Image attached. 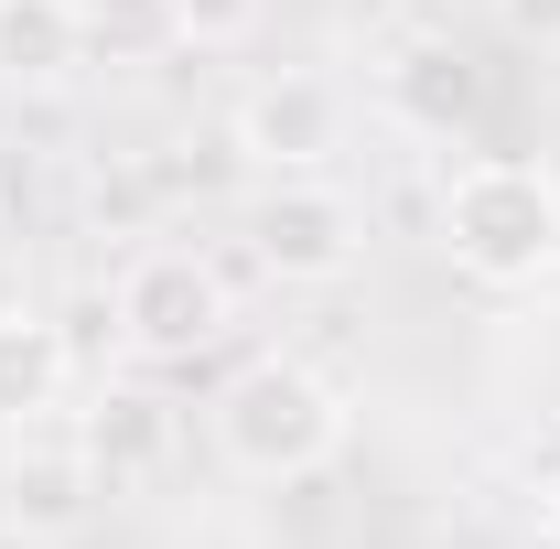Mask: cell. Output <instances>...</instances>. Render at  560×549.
Listing matches in <instances>:
<instances>
[{"instance_id":"1","label":"cell","mask_w":560,"mask_h":549,"mask_svg":"<svg viewBox=\"0 0 560 549\" xmlns=\"http://www.w3.org/2000/svg\"><path fill=\"white\" fill-rule=\"evenodd\" d=\"M442 259L475 291H550L560 280V173L528 151H475L442 173Z\"/></svg>"},{"instance_id":"13","label":"cell","mask_w":560,"mask_h":549,"mask_svg":"<svg viewBox=\"0 0 560 549\" xmlns=\"http://www.w3.org/2000/svg\"><path fill=\"white\" fill-rule=\"evenodd\" d=\"M495 33L506 44H528V55H560V0H486Z\"/></svg>"},{"instance_id":"7","label":"cell","mask_w":560,"mask_h":549,"mask_svg":"<svg viewBox=\"0 0 560 549\" xmlns=\"http://www.w3.org/2000/svg\"><path fill=\"white\" fill-rule=\"evenodd\" d=\"M75 442H86V464H97L108 495H130V484H151L162 464H173L184 420H173V399H151V388H97L86 420H75Z\"/></svg>"},{"instance_id":"6","label":"cell","mask_w":560,"mask_h":549,"mask_svg":"<svg viewBox=\"0 0 560 549\" xmlns=\"http://www.w3.org/2000/svg\"><path fill=\"white\" fill-rule=\"evenodd\" d=\"M97 495H108V484H97V464H86V442L11 431V464H0V517H11V528H33V539H66Z\"/></svg>"},{"instance_id":"2","label":"cell","mask_w":560,"mask_h":549,"mask_svg":"<svg viewBox=\"0 0 560 549\" xmlns=\"http://www.w3.org/2000/svg\"><path fill=\"white\" fill-rule=\"evenodd\" d=\"M346 388L324 377V366H302V355H248L226 388L206 399V442L226 475L248 484H313L335 453H346Z\"/></svg>"},{"instance_id":"4","label":"cell","mask_w":560,"mask_h":549,"mask_svg":"<svg viewBox=\"0 0 560 549\" xmlns=\"http://www.w3.org/2000/svg\"><path fill=\"white\" fill-rule=\"evenodd\" d=\"M248 259L291 291H335L366 259V206L335 173H270L259 206H248Z\"/></svg>"},{"instance_id":"5","label":"cell","mask_w":560,"mask_h":549,"mask_svg":"<svg viewBox=\"0 0 560 549\" xmlns=\"http://www.w3.org/2000/svg\"><path fill=\"white\" fill-rule=\"evenodd\" d=\"M346 130H355V97L324 66H270L237 97V119H226V140L259 173H335L346 162Z\"/></svg>"},{"instance_id":"14","label":"cell","mask_w":560,"mask_h":549,"mask_svg":"<svg viewBox=\"0 0 560 549\" xmlns=\"http://www.w3.org/2000/svg\"><path fill=\"white\" fill-rule=\"evenodd\" d=\"M0 549H44V539H33V528H11V517H0Z\"/></svg>"},{"instance_id":"9","label":"cell","mask_w":560,"mask_h":549,"mask_svg":"<svg viewBox=\"0 0 560 549\" xmlns=\"http://www.w3.org/2000/svg\"><path fill=\"white\" fill-rule=\"evenodd\" d=\"M377 97L410 119L420 140H453V130H475V108H486V75L464 66L453 44H399L388 55V75H377Z\"/></svg>"},{"instance_id":"15","label":"cell","mask_w":560,"mask_h":549,"mask_svg":"<svg viewBox=\"0 0 560 549\" xmlns=\"http://www.w3.org/2000/svg\"><path fill=\"white\" fill-rule=\"evenodd\" d=\"M539 549H560V506H550V517H539Z\"/></svg>"},{"instance_id":"11","label":"cell","mask_w":560,"mask_h":549,"mask_svg":"<svg viewBox=\"0 0 560 549\" xmlns=\"http://www.w3.org/2000/svg\"><path fill=\"white\" fill-rule=\"evenodd\" d=\"M86 55H108V66L173 55V11L162 0H86Z\"/></svg>"},{"instance_id":"8","label":"cell","mask_w":560,"mask_h":549,"mask_svg":"<svg viewBox=\"0 0 560 549\" xmlns=\"http://www.w3.org/2000/svg\"><path fill=\"white\" fill-rule=\"evenodd\" d=\"M66 388H75L66 324H44L33 302H11L0 313V431H44V420L66 410Z\"/></svg>"},{"instance_id":"3","label":"cell","mask_w":560,"mask_h":549,"mask_svg":"<svg viewBox=\"0 0 560 549\" xmlns=\"http://www.w3.org/2000/svg\"><path fill=\"white\" fill-rule=\"evenodd\" d=\"M226 324H237V302L206 248H140L108 280V344L140 366H195L206 344H226Z\"/></svg>"},{"instance_id":"12","label":"cell","mask_w":560,"mask_h":549,"mask_svg":"<svg viewBox=\"0 0 560 549\" xmlns=\"http://www.w3.org/2000/svg\"><path fill=\"white\" fill-rule=\"evenodd\" d=\"M162 11H173V55H226V44L259 33L270 0H162Z\"/></svg>"},{"instance_id":"10","label":"cell","mask_w":560,"mask_h":549,"mask_svg":"<svg viewBox=\"0 0 560 549\" xmlns=\"http://www.w3.org/2000/svg\"><path fill=\"white\" fill-rule=\"evenodd\" d=\"M86 66V0H0V86L55 97Z\"/></svg>"}]
</instances>
